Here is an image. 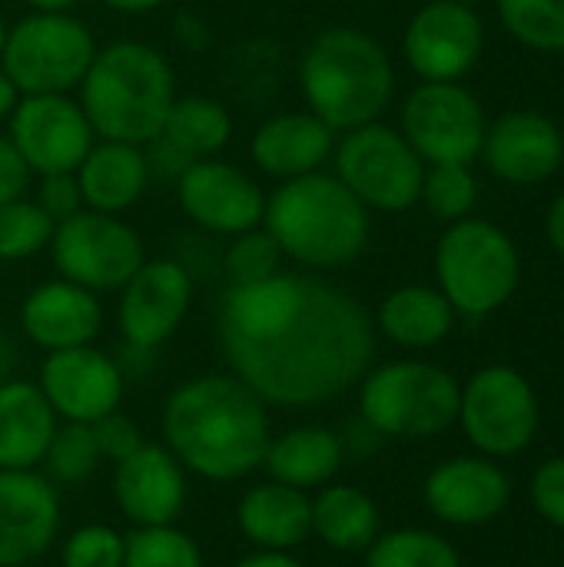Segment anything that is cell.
<instances>
[{
  "label": "cell",
  "instance_id": "cell-1",
  "mask_svg": "<svg viewBox=\"0 0 564 567\" xmlns=\"http://www.w3.org/2000/svg\"><path fill=\"white\" fill-rule=\"evenodd\" d=\"M216 326L229 372L273 409L346 395L376 355L372 319L349 292L283 269L229 286Z\"/></svg>",
  "mask_w": 564,
  "mask_h": 567
},
{
  "label": "cell",
  "instance_id": "cell-2",
  "mask_svg": "<svg viewBox=\"0 0 564 567\" xmlns=\"http://www.w3.org/2000/svg\"><path fill=\"white\" fill-rule=\"evenodd\" d=\"M163 445L206 482H239L263 468L269 405L233 372H209L176 385L163 405Z\"/></svg>",
  "mask_w": 564,
  "mask_h": 567
},
{
  "label": "cell",
  "instance_id": "cell-3",
  "mask_svg": "<svg viewBox=\"0 0 564 567\" xmlns=\"http://www.w3.org/2000/svg\"><path fill=\"white\" fill-rule=\"evenodd\" d=\"M263 229L283 256L306 269H342L369 243V209L336 173H309L276 186L266 196Z\"/></svg>",
  "mask_w": 564,
  "mask_h": 567
},
{
  "label": "cell",
  "instance_id": "cell-4",
  "mask_svg": "<svg viewBox=\"0 0 564 567\" xmlns=\"http://www.w3.org/2000/svg\"><path fill=\"white\" fill-rule=\"evenodd\" d=\"M80 106L100 140L150 143L160 136L170 103L176 100V80L170 60L140 40H116L96 47L90 70L80 80Z\"/></svg>",
  "mask_w": 564,
  "mask_h": 567
},
{
  "label": "cell",
  "instance_id": "cell-5",
  "mask_svg": "<svg viewBox=\"0 0 564 567\" xmlns=\"http://www.w3.org/2000/svg\"><path fill=\"white\" fill-rule=\"evenodd\" d=\"M299 83L316 113L332 133H349L376 123L396 93V70L379 40L356 27L322 30L299 60Z\"/></svg>",
  "mask_w": 564,
  "mask_h": 567
},
{
  "label": "cell",
  "instance_id": "cell-6",
  "mask_svg": "<svg viewBox=\"0 0 564 567\" xmlns=\"http://www.w3.org/2000/svg\"><path fill=\"white\" fill-rule=\"evenodd\" d=\"M459 382L429 362H389L362 375L359 412L379 435L429 439L459 419Z\"/></svg>",
  "mask_w": 564,
  "mask_h": 567
},
{
  "label": "cell",
  "instance_id": "cell-7",
  "mask_svg": "<svg viewBox=\"0 0 564 567\" xmlns=\"http://www.w3.org/2000/svg\"><path fill=\"white\" fill-rule=\"evenodd\" d=\"M439 292L455 312L489 316L509 302L519 286L515 243L485 219H459L439 239L435 249Z\"/></svg>",
  "mask_w": 564,
  "mask_h": 567
},
{
  "label": "cell",
  "instance_id": "cell-8",
  "mask_svg": "<svg viewBox=\"0 0 564 567\" xmlns=\"http://www.w3.org/2000/svg\"><path fill=\"white\" fill-rule=\"evenodd\" d=\"M96 56V40L83 20L70 13H30L7 30L0 70L20 96L66 93L80 86Z\"/></svg>",
  "mask_w": 564,
  "mask_h": 567
},
{
  "label": "cell",
  "instance_id": "cell-9",
  "mask_svg": "<svg viewBox=\"0 0 564 567\" xmlns=\"http://www.w3.org/2000/svg\"><path fill=\"white\" fill-rule=\"evenodd\" d=\"M336 176L366 209L402 213L422 196L425 163L392 126L366 123L349 130L332 150Z\"/></svg>",
  "mask_w": 564,
  "mask_h": 567
},
{
  "label": "cell",
  "instance_id": "cell-10",
  "mask_svg": "<svg viewBox=\"0 0 564 567\" xmlns=\"http://www.w3.org/2000/svg\"><path fill=\"white\" fill-rule=\"evenodd\" d=\"M53 266L60 279H70L90 292L123 289L126 279L146 262L140 233L113 213L80 209L57 223L50 239Z\"/></svg>",
  "mask_w": 564,
  "mask_h": 567
},
{
  "label": "cell",
  "instance_id": "cell-11",
  "mask_svg": "<svg viewBox=\"0 0 564 567\" xmlns=\"http://www.w3.org/2000/svg\"><path fill=\"white\" fill-rule=\"evenodd\" d=\"M485 130L479 100L459 83H422L402 106V136L429 166H469L482 153Z\"/></svg>",
  "mask_w": 564,
  "mask_h": 567
},
{
  "label": "cell",
  "instance_id": "cell-12",
  "mask_svg": "<svg viewBox=\"0 0 564 567\" xmlns=\"http://www.w3.org/2000/svg\"><path fill=\"white\" fill-rule=\"evenodd\" d=\"M10 143L30 173H76L90 153L96 133L76 100L66 93H30L20 96L10 113Z\"/></svg>",
  "mask_w": 564,
  "mask_h": 567
},
{
  "label": "cell",
  "instance_id": "cell-13",
  "mask_svg": "<svg viewBox=\"0 0 564 567\" xmlns=\"http://www.w3.org/2000/svg\"><path fill=\"white\" fill-rule=\"evenodd\" d=\"M459 419L469 439L489 455H512L529 445L539 425L532 385L505 365L482 369L459 402Z\"/></svg>",
  "mask_w": 564,
  "mask_h": 567
},
{
  "label": "cell",
  "instance_id": "cell-14",
  "mask_svg": "<svg viewBox=\"0 0 564 567\" xmlns=\"http://www.w3.org/2000/svg\"><path fill=\"white\" fill-rule=\"evenodd\" d=\"M193 276L180 259H146L120 289V332L130 349H160L186 319Z\"/></svg>",
  "mask_w": 564,
  "mask_h": 567
},
{
  "label": "cell",
  "instance_id": "cell-15",
  "mask_svg": "<svg viewBox=\"0 0 564 567\" xmlns=\"http://www.w3.org/2000/svg\"><path fill=\"white\" fill-rule=\"evenodd\" d=\"M37 385L60 422L93 425L96 419L120 409L126 375L123 365L106 352L93 346H76L47 352Z\"/></svg>",
  "mask_w": 564,
  "mask_h": 567
},
{
  "label": "cell",
  "instance_id": "cell-16",
  "mask_svg": "<svg viewBox=\"0 0 564 567\" xmlns=\"http://www.w3.org/2000/svg\"><path fill=\"white\" fill-rule=\"evenodd\" d=\"M482 40V20L472 7L455 0H432L409 20L402 50L409 66L425 83H455L475 66Z\"/></svg>",
  "mask_w": 564,
  "mask_h": 567
},
{
  "label": "cell",
  "instance_id": "cell-17",
  "mask_svg": "<svg viewBox=\"0 0 564 567\" xmlns=\"http://www.w3.org/2000/svg\"><path fill=\"white\" fill-rule=\"evenodd\" d=\"M180 209L213 236H239L263 226L266 193L239 166L223 159H196L176 179Z\"/></svg>",
  "mask_w": 564,
  "mask_h": 567
},
{
  "label": "cell",
  "instance_id": "cell-18",
  "mask_svg": "<svg viewBox=\"0 0 564 567\" xmlns=\"http://www.w3.org/2000/svg\"><path fill=\"white\" fill-rule=\"evenodd\" d=\"M60 532L57 485L30 472H0V567H27L50 551Z\"/></svg>",
  "mask_w": 564,
  "mask_h": 567
},
{
  "label": "cell",
  "instance_id": "cell-19",
  "mask_svg": "<svg viewBox=\"0 0 564 567\" xmlns=\"http://www.w3.org/2000/svg\"><path fill=\"white\" fill-rule=\"evenodd\" d=\"M186 468L166 445L143 442L113 465V498L133 528L176 525L186 508Z\"/></svg>",
  "mask_w": 564,
  "mask_h": 567
},
{
  "label": "cell",
  "instance_id": "cell-20",
  "mask_svg": "<svg viewBox=\"0 0 564 567\" xmlns=\"http://www.w3.org/2000/svg\"><path fill=\"white\" fill-rule=\"evenodd\" d=\"M20 329L43 352L93 346L103 329V306L96 292L70 279H50L20 302Z\"/></svg>",
  "mask_w": 564,
  "mask_h": 567
},
{
  "label": "cell",
  "instance_id": "cell-21",
  "mask_svg": "<svg viewBox=\"0 0 564 567\" xmlns=\"http://www.w3.org/2000/svg\"><path fill=\"white\" fill-rule=\"evenodd\" d=\"M482 156L499 179L532 186L562 166L564 140L542 113H505L485 130Z\"/></svg>",
  "mask_w": 564,
  "mask_h": 567
},
{
  "label": "cell",
  "instance_id": "cell-22",
  "mask_svg": "<svg viewBox=\"0 0 564 567\" xmlns=\"http://www.w3.org/2000/svg\"><path fill=\"white\" fill-rule=\"evenodd\" d=\"M425 502L449 525H482L509 502V478L482 458H452L425 482Z\"/></svg>",
  "mask_w": 564,
  "mask_h": 567
},
{
  "label": "cell",
  "instance_id": "cell-23",
  "mask_svg": "<svg viewBox=\"0 0 564 567\" xmlns=\"http://www.w3.org/2000/svg\"><path fill=\"white\" fill-rule=\"evenodd\" d=\"M336 150V133L316 113H279L266 120L249 143L253 163L276 179L319 173Z\"/></svg>",
  "mask_w": 564,
  "mask_h": 567
},
{
  "label": "cell",
  "instance_id": "cell-24",
  "mask_svg": "<svg viewBox=\"0 0 564 567\" xmlns=\"http://www.w3.org/2000/svg\"><path fill=\"white\" fill-rule=\"evenodd\" d=\"M60 419L37 382L0 385V472H30L43 462Z\"/></svg>",
  "mask_w": 564,
  "mask_h": 567
},
{
  "label": "cell",
  "instance_id": "cell-25",
  "mask_svg": "<svg viewBox=\"0 0 564 567\" xmlns=\"http://www.w3.org/2000/svg\"><path fill=\"white\" fill-rule=\"evenodd\" d=\"M236 525L263 551H293L312 535V498L269 478L239 498Z\"/></svg>",
  "mask_w": 564,
  "mask_h": 567
},
{
  "label": "cell",
  "instance_id": "cell-26",
  "mask_svg": "<svg viewBox=\"0 0 564 567\" xmlns=\"http://www.w3.org/2000/svg\"><path fill=\"white\" fill-rule=\"evenodd\" d=\"M76 183L86 209L113 213V216L130 209L150 183L143 146L116 143V140L93 143L83 163L76 166Z\"/></svg>",
  "mask_w": 564,
  "mask_h": 567
},
{
  "label": "cell",
  "instance_id": "cell-27",
  "mask_svg": "<svg viewBox=\"0 0 564 567\" xmlns=\"http://www.w3.org/2000/svg\"><path fill=\"white\" fill-rule=\"evenodd\" d=\"M346 458V445L332 429L299 425L269 442L263 468L273 482L309 492L329 485Z\"/></svg>",
  "mask_w": 564,
  "mask_h": 567
},
{
  "label": "cell",
  "instance_id": "cell-28",
  "mask_svg": "<svg viewBox=\"0 0 564 567\" xmlns=\"http://www.w3.org/2000/svg\"><path fill=\"white\" fill-rule=\"evenodd\" d=\"M312 535L342 555L366 551L379 538V508L352 485H322L312 498Z\"/></svg>",
  "mask_w": 564,
  "mask_h": 567
},
{
  "label": "cell",
  "instance_id": "cell-29",
  "mask_svg": "<svg viewBox=\"0 0 564 567\" xmlns=\"http://www.w3.org/2000/svg\"><path fill=\"white\" fill-rule=\"evenodd\" d=\"M452 322L455 309L429 286H402L379 309V329L406 349H429L442 342L452 332Z\"/></svg>",
  "mask_w": 564,
  "mask_h": 567
},
{
  "label": "cell",
  "instance_id": "cell-30",
  "mask_svg": "<svg viewBox=\"0 0 564 567\" xmlns=\"http://www.w3.org/2000/svg\"><path fill=\"white\" fill-rule=\"evenodd\" d=\"M160 136H166L193 159H213L233 136V116L213 96L203 93L176 96L166 110Z\"/></svg>",
  "mask_w": 564,
  "mask_h": 567
},
{
  "label": "cell",
  "instance_id": "cell-31",
  "mask_svg": "<svg viewBox=\"0 0 564 567\" xmlns=\"http://www.w3.org/2000/svg\"><path fill=\"white\" fill-rule=\"evenodd\" d=\"M40 465H43V475L53 485H80V482L93 478L96 468L103 465L93 429L80 425V422L57 425V432L50 439V449H47Z\"/></svg>",
  "mask_w": 564,
  "mask_h": 567
},
{
  "label": "cell",
  "instance_id": "cell-32",
  "mask_svg": "<svg viewBox=\"0 0 564 567\" xmlns=\"http://www.w3.org/2000/svg\"><path fill=\"white\" fill-rule=\"evenodd\" d=\"M123 567H203V551L176 525H146L123 535Z\"/></svg>",
  "mask_w": 564,
  "mask_h": 567
},
{
  "label": "cell",
  "instance_id": "cell-33",
  "mask_svg": "<svg viewBox=\"0 0 564 567\" xmlns=\"http://www.w3.org/2000/svg\"><path fill=\"white\" fill-rule=\"evenodd\" d=\"M366 567H459L455 548L419 528L392 532L366 548Z\"/></svg>",
  "mask_w": 564,
  "mask_h": 567
},
{
  "label": "cell",
  "instance_id": "cell-34",
  "mask_svg": "<svg viewBox=\"0 0 564 567\" xmlns=\"http://www.w3.org/2000/svg\"><path fill=\"white\" fill-rule=\"evenodd\" d=\"M505 30L532 50H564V0H499Z\"/></svg>",
  "mask_w": 564,
  "mask_h": 567
},
{
  "label": "cell",
  "instance_id": "cell-35",
  "mask_svg": "<svg viewBox=\"0 0 564 567\" xmlns=\"http://www.w3.org/2000/svg\"><path fill=\"white\" fill-rule=\"evenodd\" d=\"M57 223L33 199H10L0 206V259L20 262L50 246Z\"/></svg>",
  "mask_w": 564,
  "mask_h": 567
},
{
  "label": "cell",
  "instance_id": "cell-36",
  "mask_svg": "<svg viewBox=\"0 0 564 567\" xmlns=\"http://www.w3.org/2000/svg\"><path fill=\"white\" fill-rule=\"evenodd\" d=\"M419 199H425V206L435 219L459 223V219H469V213L479 199V186H475V176L469 173V166L439 163V166L425 169Z\"/></svg>",
  "mask_w": 564,
  "mask_h": 567
},
{
  "label": "cell",
  "instance_id": "cell-37",
  "mask_svg": "<svg viewBox=\"0 0 564 567\" xmlns=\"http://www.w3.org/2000/svg\"><path fill=\"white\" fill-rule=\"evenodd\" d=\"M283 259L286 256L279 243L263 226H256V229L233 236V243L223 252V269L229 276V286H239V282H256V279L279 272Z\"/></svg>",
  "mask_w": 564,
  "mask_h": 567
},
{
  "label": "cell",
  "instance_id": "cell-38",
  "mask_svg": "<svg viewBox=\"0 0 564 567\" xmlns=\"http://www.w3.org/2000/svg\"><path fill=\"white\" fill-rule=\"evenodd\" d=\"M63 567H123V535L110 525H83L76 528L63 548Z\"/></svg>",
  "mask_w": 564,
  "mask_h": 567
},
{
  "label": "cell",
  "instance_id": "cell-39",
  "mask_svg": "<svg viewBox=\"0 0 564 567\" xmlns=\"http://www.w3.org/2000/svg\"><path fill=\"white\" fill-rule=\"evenodd\" d=\"M53 223H63L70 216H76L83 206V193H80V183H76V173H50V176H40V189H37V199H33Z\"/></svg>",
  "mask_w": 564,
  "mask_h": 567
},
{
  "label": "cell",
  "instance_id": "cell-40",
  "mask_svg": "<svg viewBox=\"0 0 564 567\" xmlns=\"http://www.w3.org/2000/svg\"><path fill=\"white\" fill-rule=\"evenodd\" d=\"M93 439H96V445H100V455H103V462H123L126 455H133L140 445H143V435H140V429L116 409V412H110V415H103V419H96L93 425Z\"/></svg>",
  "mask_w": 564,
  "mask_h": 567
},
{
  "label": "cell",
  "instance_id": "cell-41",
  "mask_svg": "<svg viewBox=\"0 0 564 567\" xmlns=\"http://www.w3.org/2000/svg\"><path fill=\"white\" fill-rule=\"evenodd\" d=\"M532 495H535L539 512H542L548 522H555V525H562L564 528V458L548 462V465L535 475Z\"/></svg>",
  "mask_w": 564,
  "mask_h": 567
},
{
  "label": "cell",
  "instance_id": "cell-42",
  "mask_svg": "<svg viewBox=\"0 0 564 567\" xmlns=\"http://www.w3.org/2000/svg\"><path fill=\"white\" fill-rule=\"evenodd\" d=\"M143 156H146V169L150 176H160V179H170L176 186V179L196 163L193 156H186L180 146H173L166 136H153L150 143H143Z\"/></svg>",
  "mask_w": 564,
  "mask_h": 567
},
{
  "label": "cell",
  "instance_id": "cell-43",
  "mask_svg": "<svg viewBox=\"0 0 564 567\" xmlns=\"http://www.w3.org/2000/svg\"><path fill=\"white\" fill-rule=\"evenodd\" d=\"M27 183H30L27 163L13 150L10 136H0V206L10 203V199H17V196H23Z\"/></svg>",
  "mask_w": 564,
  "mask_h": 567
},
{
  "label": "cell",
  "instance_id": "cell-44",
  "mask_svg": "<svg viewBox=\"0 0 564 567\" xmlns=\"http://www.w3.org/2000/svg\"><path fill=\"white\" fill-rule=\"evenodd\" d=\"M233 567H306L293 551H263L256 548L253 555L239 558Z\"/></svg>",
  "mask_w": 564,
  "mask_h": 567
},
{
  "label": "cell",
  "instance_id": "cell-45",
  "mask_svg": "<svg viewBox=\"0 0 564 567\" xmlns=\"http://www.w3.org/2000/svg\"><path fill=\"white\" fill-rule=\"evenodd\" d=\"M548 239L558 249V256H564V196L555 199V206L548 213Z\"/></svg>",
  "mask_w": 564,
  "mask_h": 567
},
{
  "label": "cell",
  "instance_id": "cell-46",
  "mask_svg": "<svg viewBox=\"0 0 564 567\" xmlns=\"http://www.w3.org/2000/svg\"><path fill=\"white\" fill-rule=\"evenodd\" d=\"M17 103H20V90H17L13 80L0 70V123L10 120V113L17 110Z\"/></svg>",
  "mask_w": 564,
  "mask_h": 567
},
{
  "label": "cell",
  "instance_id": "cell-47",
  "mask_svg": "<svg viewBox=\"0 0 564 567\" xmlns=\"http://www.w3.org/2000/svg\"><path fill=\"white\" fill-rule=\"evenodd\" d=\"M13 369H17V346L13 339L0 329V385L7 379H13Z\"/></svg>",
  "mask_w": 564,
  "mask_h": 567
},
{
  "label": "cell",
  "instance_id": "cell-48",
  "mask_svg": "<svg viewBox=\"0 0 564 567\" xmlns=\"http://www.w3.org/2000/svg\"><path fill=\"white\" fill-rule=\"evenodd\" d=\"M103 3L120 13H150V10L163 7V0H103Z\"/></svg>",
  "mask_w": 564,
  "mask_h": 567
},
{
  "label": "cell",
  "instance_id": "cell-49",
  "mask_svg": "<svg viewBox=\"0 0 564 567\" xmlns=\"http://www.w3.org/2000/svg\"><path fill=\"white\" fill-rule=\"evenodd\" d=\"M27 7H33L37 13H66L70 7H76L80 0H23Z\"/></svg>",
  "mask_w": 564,
  "mask_h": 567
},
{
  "label": "cell",
  "instance_id": "cell-50",
  "mask_svg": "<svg viewBox=\"0 0 564 567\" xmlns=\"http://www.w3.org/2000/svg\"><path fill=\"white\" fill-rule=\"evenodd\" d=\"M7 30H10V27H7L3 17H0V53H3V43H7Z\"/></svg>",
  "mask_w": 564,
  "mask_h": 567
},
{
  "label": "cell",
  "instance_id": "cell-51",
  "mask_svg": "<svg viewBox=\"0 0 564 567\" xmlns=\"http://www.w3.org/2000/svg\"><path fill=\"white\" fill-rule=\"evenodd\" d=\"M455 3H465V7H472V3H479V0H455Z\"/></svg>",
  "mask_w": 564,
  "mask_h": 567
}]
</instances>
